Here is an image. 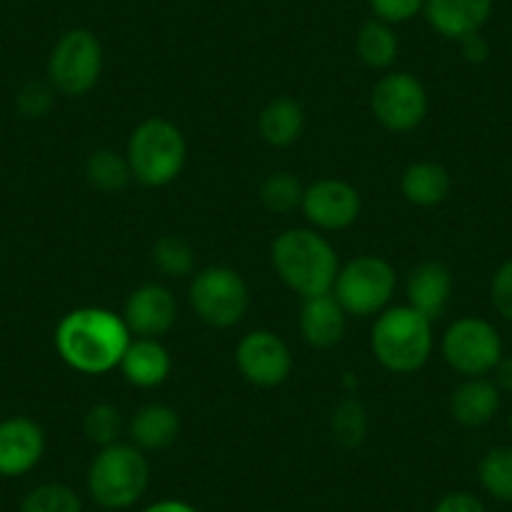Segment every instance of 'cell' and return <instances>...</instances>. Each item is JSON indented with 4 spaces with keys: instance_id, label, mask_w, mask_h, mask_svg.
<instances>
[{
    "instance_id": "6da1fadb",
    "label": "cell",
    "mask_w": 512,
    "mask_h": 512,
    "mask_svg": "<svg viewBox=\"0 0 512 512\" xmlns=\"http://www.w3.org/2000/svg\"><path fill=\"white\" fill-rule=\"evenodd\" d=\"M56 352L81 374H106L121 364L131 332L121 314L106 307H78L58 322Z\"/></svg>"
},
{
    "instance_id": "7a4b0ae2",
    "label": "cell",
    "mask_w": 512,
    "mask_h": 512,
    "mask_svg": "<svg viewBox=\"0 0 512 512\" xmlns=\"http://www.w3.org/2000/svg\"><path fill=\"white\" fill-rule=\"evenodd\" d=\"M277 277L302 299L329 294L339 274V256L317 229H287L274 239Z\"/></svg>"
},
{
    "instance_id": "3957f363",
    "label": "cell",
    "mask_w": 512,
    "mask_h": 512,
    "mask_svg": "<svg viewBox=\"0 0 512 512\" xmlns=\"http://www.w3.org/2000/svg\"><path fill=\"white\" fill-rule=\"evenodd\" d=\"M425 314L410 304L390 307L377 314L372 327V354L387 372L412 374L427 364L435 349V334Z\"/></svg>"
},
{
    "instance_id": "277c9868",
    "label": "cell",
    "mask_w": 512,
    "mask_h": 512,
    "mask_svg": "<svg viewBox=\"0 0 512 512\" xmlns=\"http://www.w3.org/2000/svg\"><path fill=\"white\" fill-rule=\"evenodd\" d=\"M151 465L131 442H113L98 450L88 465L86 487L98 507L108 512L128 510L149 490Z\"/></svg>"
},
{
    "instance_id": "5b68a950",
    "label": "cell",
    "mask_w": 512,
    "mask_h": 512,
    "mask_svg": "<svg viewBox=\"0 0 512 512\" xmlns=\"http://www.w3.org/2000/svg\"><path fill=\"white\" fill-rule=\"evenodd\" d=\"M186 146L181 128L169 118H146L131 131L126 144V159L131 174L149 189L169 186L181 176L186 166Z\"/></svg>"
},
{
    "instance_id": "8992f818",
    "label": "cell",
    "mask_w": 512,
    "mask_h": 512,
    "mask_svg": "<svg viewBox=\"0 0 512 512\" xmlns=\"http://www.w3.org/2000/svg\"><path fill=\"white\" fill-rule=\"evenodd\" d=\"M395 289V267L382 256L362 254L339 267L332 294L352 317H372L387 309L395 297Z\"/></svg>"
},
{
    "instance_id": "52a82bcc",
    "label": "cell",
    "mask_w": 512,
    "mask_h": 512,
    "mask_svg": "<svg viewBox=\"0 0 512 512\" xmlns=\"http://www.w3.org/2000/svg\"><path fill=\"white\" fill-rule=\"evenodd\" d=\"M103 71V46L88 28L63 33L48 56V81L58 93L81 98L93 91Z\"/></svg>"
},
{
    "instance_id": "ba28073f",
    "label": "cell",
    "mask_w": 512,
    "mask_h": 512,
    "mask_svg": "<svg viewBox=\"0 0 512 512\" xmlns=\"http://www.w3.org/2000/svg\"><path fill=\"white\" fill-rule=\"evenodd\" d=\"M189 302L196 317L214 329H231L249 312V287L231 267H206L191 277Z\"/></svg>"
},
{
    "instance_id": "9c48e42d",
    "label": "cell",
    "mask_w": 512,
    "mask_h": 512,
    "mask_svg": "<svg viewBox=\"0 0 512 512\" xmlns=\"http://www.w3.org/2000/svg\"><path fill=\"white\" fill-rule=\"evenodd\" d=\"M442 357L462 377H487L502 359L500 332L487 319H455L442 337Z\"/></svg>"
},
{
    "instance_id": "30bf717a",
    "label": "cell",
    "mask_w": 512,
    "mask_h": 512,
    "mask_svg": "<svg viewBox=\"0 0 512 512\" xmlns=\"http://www.w3.org/2000/svg\"><path fill=\"white\" fill-rule=\"evenodd\" d=\"M369 108L379 126L392 134H407L425 121L430 98L420 78L407 71H390L374 83Z\"/></svg>"
},
{
    "instance_id": "8fae6325",
    "label": "cell",
    "mask_w": 512,
    "mask_h": 512,
    "mask_svg": "<svg viewBox=\"0 0 512 512\" xmlns=\"http://www.w3.org/2000/svg\"><path fill=\"white\" fill-rule=\"evenodd\" d=\"M292 367V349L279 334L269 329L249 332L236 344V369L254 387H264V390L279 387L289 379Z\"/></svg>"
},
{
    "instance_id": "7c38bea8",
    "label": "cell",
    "mask_w": 512,
    "mask_h": 512,
    "mask_svg": "<svg viewBox=\"0 0 512 512\" xmlns=\"http://www.w3.org/2000/svg\"><path fill=\"white\" fill-rule=\"evenodd\" d=\"M302 211L317 231H342L359 219L362 196L349 181L319 179L304 189Z\"/></svg>"
},
{
    "instance_id": "4fadbf2b",
    "label": "cell",
    "mask_w": 512,
    "mask_h": 512,
    "mask_svg": "<svg viewBox=\"0 0 512 512\" xmlns=\"http://www.w3.org/2000/svg\"><path fill=\"white\" fill-rule=\"evenodd\" d=\"M121 317L128 332L136 337L159 339L174 329L176 317H179V302L164 284H141L126 297Z\"/></svg>"
},
{
    "instance_id": "5bb4252c",
    "label": "cell",
    "mask_w": 512,
    "mask_h": 512,
    "mask_svg": "<svg viewBox=\"0 0 512 512\" xmlns=\"http://www.w3.org/2000/svg\"><path fill=\"white\" fill-rule=\"evenodd\" d=\"M46 455V432L36 420L13 415L0 420V477H23Z\"/></svg>"
},
{
    "instance_id": "9a60e30c",
    "label": "cell",
    "mask_w": 512,
    "mask_h": 512,
    "mask_svg": "<svg viewBox=\"0 0 512 512\" xmlns=\"http://www.w3.org/2000/svg\"><path fill=\"white\" fill-rule=\"evenodd\" d=\"M495 0H425L422 16L432 31L447 41H462L465 36L480 33L490 21Z\"/></svg>"
},
{
    "instance_id": "2e32d148",
    "label": "cell",
    "mask_w": 512,
    "mask_h": 512,
    "mask_svg": "<svg viewBox=\"0 0 512 512\" xmlns=\"http://www.w3.org/2000/svg\"><path fill=\"white\" fill-rule=\"evenodd\" d=\"M452 292H455L452 272L437 259L420 262L407 274V304L425 314L430 322L445 317L452 302Z\"/></svg>"
},
{
    "instance_id": "e0dca14e",
    "label": "cell",
    "mask_w": 512,
    "mask_h": 512,
    "mask_svg": "<svg viewBox=\"0 0 512 512\" xmlns=\"http://www.w3.org/2000/svg\"><path fill=\"white\" fill-rule=\"evenodd\" d=\"M299 332L312 349H334L342 344L347 332V312L332 292L304 299L299 312Z\"/></svg>"
},
{
    "instance_id": "ac0fdd59",
    "label": "cell",
    "mask_w": 512,
    "mask_h": 512,
    "mask_svg": "<svg viewBox=\"0 0 512 512\" xmlns=\"http://www.w3.org/2000/svg\"><path fill=\"white\" fill-rule=\"evenodd\" d=\"M497 384L487 377H465L450 395V415L462 427H485L500 412Z\"/></svg>"
},
{
    "instance_id": "d6986e66",
    "label": "cell",
    "mask_w": 512,
    "mask_h": 512,
    "mask_svg": "<svg viewBox=\"0 0 512 512\" xmlns=\"http://www.w3.org/2000/svg\"><path fill=\"white\" fill-rule=\"evenodd\" d=\"M118 369L128 384L139 390H156L169 379L171 354L159 339H131Z\"/></svg>"
},
{
    "instance_id": "ffe728a7",
    "label": "cell",
    "mask_w": 512,
    "mask_h": 512,
    "mask_svg": "<svg viewBox=\"0 0 512 512\" xmlns=\"http://www.w3.org/2000/svg\"><path fill=\"white\" fill-rule=\"evenodd\" d=\"M126 432L131 437V445L139 447L141 452H161L179 440V412L164 402H149L131 415Z\"/></svg>"
},
{
    "instance_id": "44dd1931",
    "label": "cell",
    "mask_w": 512,
    "mask_h": 512,
    "mask_svg": "<svg viewBox=\"0 0 512 512\" xmlns=\"http://www.w3.org/2000/svg\"><path fill=\"white\" fill-rule=\"evenodd\" d=\"M304 108L297 98L292 96H277L259 111L256 118V128L262 136L264 144L274 146V149H287V146L297 144L304 134Z\"/></svg>"
},
{
    "instance_id": "7402d4cb",
    "label": "cell",
    "mask_w": 512,
    "mask_h": 512,
    "mask_svg": "<svg viewBox=\"0 0 512 512\" xmlns=\"http://www.w3.org/2000/svg\"><path fill=\"white\" fill-rule=\"evenodd\" d=\"M450 171L437 161H415L402 171L400 191L412 206L435 209L450 196Z\"/></svg>"
},
{
    "instance_id": "603a6c76",
    "label": "cell",
    "mask_w": 512,
    "mask_h": 512,
    "mask_svg": "<svg viewBox=\"0 0 512 512\" xmlns=\"http://www.w3.org/2000/svg\"><path fill=\"white\" fill-rule=\"evenodd\" d=\"M354 51L357 58L372 71H387L395 66L397 56H400V38H397L395 26L379 21V18H369L362 23L354 41Z\"/></svg>"
},
{
    "instance_id": "cb8c5ba5",
    "label": "cell",
    "mask_w": 512,
    "mask_h": 512,
    "mask_svg": "<svg viewBox=\"0 0 512 512\" xmlns=\"http://www.w3.org/2000/svg\"><path fill=\"white\" fill-rule=\"evenodd\" d=\"M134 174L126 154L113 149H98L86 159V181L101 194H121L131 184Z\"/></svg>"
},
{
    "instance_id": "d4e9b609",
    "label": "cell",
    "mask_w": 512,
    "mask_h": 512,
    "mask_svg": "<svg viewBox=\"0 0 512 512\" xmlns=\"http://www.w3.org/2000/svg\"><path fill=\"white\" fill-rule=\"evenodd\" d=\"M151 262L164 277L184 279L194 277L196 267V249L186 236L166 234L151 249Z\"/></svg>"
},
{
    "instance_id": "484cf974",
    "label": "cell",
    "mask_w": 512,
    "mask_h": 512,
    "mask_svg": "<svg viewBox=\"0 0 512 512\" xmlns=\"http://www.w3.org/2000/svg\"><path fill=\"white\" fill-rule=\"evenodd\" d=\"M482 490L500 502H512V447H492L477 465Z\"/></svg>"
},
{
    "instance_id": "4316f807",
    "label": "cell",
    "mask_w": 512,
    "mask_h": 512,
    "mask_svg": "<svg viewBox=\"0 0 512 512\" xmlns=\"http://www.w3.org/2000/svg\"><path fill=\"white\" fill-rule=\"evenodd\" d=\"M304 186L289 171H272L259 186V201L272 214H292L302 209Z\"/></svg>"
},
{
    "instance_id": "83f0119b",
    "label": "cell",
    "mask_w": 512,
    "mask_h": 512,
    "mask_svg": "<svg viewBox=\"0 0 512 512\" xmlns=\"http://www.w3.org/2000/svg\"><path fill=\"white\" fill-rule=\"evenodd\" d=\"M367 410L357 397H344L332 412V437L337 445L354 450L367 437Z\"/></svg>"
},
{
    "instance_id": "f1b7e54d",
    "label": "cell",
    "mask_w": 512,
    "mask_h": 512,
    "mask_svg": "<svg viewBox=\"0 0 512 512\" xmlns=\"http://www.w3.org/2000/svg\"><path fill=\"white\" fill-rule=\"evenodd\" d=\"M21 512H83V502L71 485L43 482L23 497Z\"/></svg>"
},
{
    "instance_id": "f546056e",
    "label": "cell",
    "mask_w": 512,
    "mask_h": 512,
    "mask_svg": "<svg viewBox=\"0 0 512 512\" xmlns=\"http://www.w3.org/2000/svg\"><path fill=\"white\" fill-rule=\"evenodd\" d=\"M123 432V417L118 407L108 405V402H98V405L88 407L86 417H83V435L91 445L106 447L118 442Z\"/></svg>"
},
{
    "instance_id": "4dcf8cb0",
    "label": "cell",
    "mask_w": 512,
    "mask_h": 512,
    "mask_svg": "<svg viewBox=\"0 0 512 512\" xmlns=\"http://www.w3.org/2000/svg\"><path fill=\"white\" fill-rule=\"evenodd\" d=\"M56 93L58 91L51 86V81H28L18 91L16 108L26 118H43L56 103Z\"/></svg>"
},
{
    "instance_id": "1f68e13d",
    "label": "cell",
    "mask_w": 512,
    "mask_h": 512,
    "mask_svg": "<svg viewBox=\"0 0 512 512\" xmlns=\"http://www.w3.org/2000/svg\"><path fill=\"white\" fill-rule=\"evenodd\" d=\"M372 18L390 23V26H402L417 18L425 8V0H367Z\"/></svg>"
},
{
    "instance_id": "d6a6232c",
    "label": "cell",
    "mask_w": 512,
    "mask_h": 512,
    "mask_svg": "<svg viewBox=\"0 0 512 512\" xmlns=\"http://www.w3.org/2000/svg\"><path fill=\"white\" fill-rule=\"evenodd\" d=\"M490 299L495 312L507 322H512V256L500 264V269L492 277Z\"/></svg>"
},
{
    "instance_id": "836d02e7",
    "label": "cell",
    "mask_w": 512,
    "mask_h": 512,
    "mask_svg": "<svg viewBox=\"0 0 512 512\" xmlns=\"http://www.w3.org/2000/svg\"><path fill=\"white\" fill-rule=\"evenodd\" d=\"M432 512H487V507L472 492H450L437 502Z\"/></svg>"
},
{
    "instance_id": "e575fe53",
    "label": "cell",
    "mask_w": 512,
    "mask_h": 512,
    "mask_svg": "<svg viewBox=\"0 0 512 512\" xmlns=\"http://www.w3.org/2000/svg\"><path fill=\"white\" fill-rule=\"evenodd\" d=\"M460 43V53L467 63H485L487 56H490V43L485 41V36L480 33H472V36H465Z\"/></svg>"
},
{
    "instance_id": "d590c367",
    "label": "cell",
    "mask_w": 512,
    "mask_h": 512,
    "mask_svg": "<svg viewBox=\"0 0 512 512\" xmlns=\"http://www.w3.org/2000/svg\"><path fill=\"white\" fill-rule=\"evenodd\" d=\"M492 374H495L492 382L497 384V390L512 395V354H507V357L502 354V359L497 362V367L492 369Z\"/></svg>"
},
{
    "instance_id": "8d00e7d4",
    "label": "cell",
    "mask_w": 512,
    "mask_h": 512,
    "mask_svg": "<svg viewBox=\"0 0 512 512\" xmlns=\"http://www.w3.org/2000/svg\"><path fill=\"white\" fill-rule=\"evenodd\" d=\"M141 512H201V510H196V507L191 505V502H186V500L166 497V500H159V502H154V505L144 507Z\"/></svg>"
},
{
    "instance_id": "74e56055",
    "label": "cell",
    "mask_w": 512,
    "mask_h": 512,
    "mask_svg": "<svg viewBox=\"0 0 512 512\" xmlns=\"http://www.w3.org/2000/svg\"><path fill=\"white\" fill-rule=\"evenodd\" d=\"M510 435H512V412H510Z\"/></svg>"
}]
</instances>
